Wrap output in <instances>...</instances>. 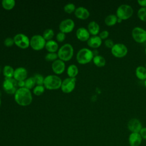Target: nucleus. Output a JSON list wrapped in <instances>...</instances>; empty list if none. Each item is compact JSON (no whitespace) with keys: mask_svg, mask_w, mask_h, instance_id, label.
<instances>
[{"mask_svg":"<svg viewBox=\"0 0 146 146\" xmlns=\"http://www.w3.org/2000/svg\"><path fill=\"white\" fill-rule=\"evenodd\" d=\"M92 60L94 63L98 67H102L106 65V59L102 55H94Z\"/></svg>","mask_w":146,"mask_h":146,"instance_id":"b1692460","label":"nucleus"},{"mask_svg":"<svg viewBox=\"0 0 146 146\" xmlns=\"http://www.w3.org/2000/svg\"><path fill=\"white\" fill-rule=\"evenodd\" d=\"M25 80H19V81H18V86L20 87V88L25 87Z\"/></svg>","mask_w":146,"mask_h":146,"instance_id":"a19ab883","label":"nucleus"},{"mask_svg":"<svg viewBox=\"0 0 146 146\" xmlns=\"http://www.w3.org/2000/svg\"><path fill=\"white\" fill-rule=\"evenodd\" d=\"M111 54L116 58H123L128 53V48L123 43H115L111 49Z\"/></svg>","mask_w":146,"mask_h":146,"instance_id":"423d86ee","label":"nucleus"},{"mask_svg":"<svg viewBox=\"0 0 146 146\" xmlns=\"http://www.w3.org/2000/svg\"><path fill=\"white\" fill-rule=\"evenodd\" d=\"M138 18L143 22H146V7H140L137 11Z\"/></svg>","mask_w":146,"mask_h":146,"instance_id":"c756f323","label":"nucleus"},{"mask_svg":"<svg viewBox=\"0 0 146 146\" xmlns=\"http://www.w3.org/2000/svg\"><path fill=\"white\" fill-rule=\"evenodd\" d=\"M144 86H145V89H146V79L144 80Z\"/></svg>","mask_w":146,"mask_h":146,"instance_id":"37998d69","label":"nucleus"},{"mask_svg":"<svg viewBox=\"0 0 146 146\" xmlns=\"http://www.w3.org/2000/svg\"><path fill=\"white\" fill-rule=\"evenodd\" d=\"M76 35L80 40L87 41L90 37V34L88 30L83 27L78 28L76 31Z\"/></svg>","mask_w":146,"mask_h":146,"instance_id":"f3484780","label":"nucleus"},{"mask_svg":"<svg viewBox=\"0 0 146 146\" xmlns=\"http://www.w3.org/2000/svg\"><path fill=\"white\" fill-rule=\"evenodd\" d=\"M45 47L50 52H55L58 48V44L54 40L51 39L46 42Z\"/></svg>","mask_w":146,"mask_h":146,"instance_id":"4be33fe9","label":"nucleus"},{"mask_svg":"<svg viewBox=\"0 0 146 146\" xmlns=\"http://www.w3.org/2000/svg\"><path fill=\"white\" fill-rule=\"evenodd\" d=\"M67 73L70 78H75L78 73V68L75 64H70L67 69Z\"/></svg>","mask_w":146,"mask_h":146,"instance_id":"393cba45","label":"nucleus"},{"mask_svg":"<svg viewBox=\"0 0 146 146\" xmlns=\"http://www.w3.org/2000/svg\"><path fill=\"white\" fill-rule=\"evenodd\" d=\"M132 36L137 43H144L146 41V30L141 27H135L132 30Z\"/></svg>","mask_w":146,"mask_h":146,"instance_id":"0eeeda50","label":"nucleus"},{"mask_svg":"<svg viewBox=\"0 0 146 146\" xmlns=\"http://www.w3.org/2000/svg\"><path fill=\"white\" fill-rule=\"evenodd\" d=\"M14 43V40L13 38H11L10 37H7L6 38H5V39L4 40V44L7 47H10L11 46L13 45V44Z\"/></svg>","mask_w":146,"mask_h":146,"instance_id":"f704fd0d","label":"nucleus"},{"mask_svg":"<svg viewBox=\"0 0 146 146\" xmlns=\"http://www.w3.org/2000/svg\"><path fill=\"white\" fill-rule=\"evenodd\" d=\"M75 78H67L64 79L61 84V90L63 92L69 93L71 92L75 87L76 83Z\"/></svg>","mask_w":146,"mask_h":146,"instance_id":"9b49d317","label":"nucleus"},{"mask_svg":"<svg viewBox=\"0 0 146 146\" xmlns=\"http://www.w3.org/2000/svg\"><path fill=\"white\" fill-rule=\"evenodd\" d=\"M123 21L121 19H119L117 18V23H121Z\"/></svg>","mask_w":146,"mask_h":146,"instance_id":"79ce46f5","label":"nucleus"},{"mask_svg":"<svg viewBox=\"0 0 146 146\" xmlns=\"http://www.w3.org/2000/svg\"><path fill=\"white\" fill-rule=\"evenodd\" d=\"M127 128L131 133H139L143 127L141 121L139 119L136 118H132L128 121L127 123Z\"/></svg>","mask_w":146,"mask_h":146,"instance_id":"ddd939ff","label":"nucleus"},{"mask_svg":"<svg viewBox=\"0 0 146 146\" xmlns=\"http://www.w3.org/2000/svg\"><path fill=\"white\" fill-rule=\"evenodd\" d=\"M14 99L21 106H27L31 103L33 99L31 92L26 87L19 88L14 94Z\"/></svg>","mask_w":146,"mask_h":146,"instance_id":"f257e3e1","label":"nucleus"},{"mask_svg":"<svg viewBox=\"0 0 146 146\" xmlns=\"http://www.w3.org/2000/svg\"><path fill=\"white\" fill-rule=\"evenodd\" d=\"M37 85H43L44 78L40 74H35L34 76Z\"/></svg>","mask_w":146,"mask_h":146,"instance_id":"72a5a7b5","label":"nucleus"},{"mask_svg":"<svg viewBox=\"0 0 146 146\" xmlns=\"http://www.w3.org/2000/svg\"><path fill=\"white\" fill-rule=\"evenodd\" d=\"M44 91V86L43 85H37L33 89V92L36 95H40Z\"/></svg>","mask_w":146,"mask_h":146,"instance_id":"2f4dec72","label":"nucleus"},{"mask_svg":"<svg viewBox=\"0 0 146 146\" xmlns=\"http://www.w3.org/2000/svg\"><path fill=\"white\" fill-rule=\"evenodd\" d=\"M58 57V54L56 52H48L46 54L45 59L48 61H54L57 59Z\"/></svg>","mask_w":146,"mask_h":146,"instance_id":"7c9ffc66","label":"nucleus"},{"mask_svg":"<svg viewBox=\"0 0 146 146\" xmlns=\"http://www.w3.org/2000/svg\"><path fill=\"white\" fill-rule=\"evenodd\" d=\"M142 139L146 140V127H143L139 132Z\"/></svg>","mask_w":146,"mask_h":146,"instance_id":"58836bf2","label":"nucleus"},{"mask_svg":"<svg viewBox=\"0 0 146 146\" xmlns=\"http://www.w3.org/2000/svg\"><path fill=\"white\" fill-rule=\"evenodd\" d=\"M75 23L71 19L67 18L62 21L59 24V29L61 32L68 33L71 32L74 28Z\"/></svg>","mask_w":146,"mask_h":146,"instance_id":"f8f14e48","label":"nucleus"},{"mask_svg":"<svg viewBox=\"0 0 146 146\" xmlns=\"http://www.w3.org/2000/svg\"><path fill=\"white\" fill-rule=\"evenodd\" d=\"M27 76V70L23 67H17L14 70V78L17 81L25 80Z\"/></svg>","mask_w":146,"mask_h":146,"instance_id":"4468645a","label":"nucleus"},{"mask_svg":"<svg viewBox=\"0 0 146 146\" xmlns=\"http://www.w3.org/2000/svg\"><path fill=\"white\" fill-rule=\"evenodd\" d=\"M133 13V9L131 6L128 4L120 5L116 9V15L122 21L130 18Z\"/></svg>","mask_w":146,"mask_h":146,"instance_id":"f03ea898","label":"nucleus"},{"mask_svg":"<svg viewBox=\"0 0 146 146\" xmlns=\"http://www.w3.org/2000/svg\"><path fill=\"white\" fill-rule=\"evenodd\" d=\"M104 44L105 46L107 47V48H112V47L113 46V45L115 44L113 40L112 39H110V38H108L107 39L105 40L104 41Z\"/></svg>","mask_w":146,"mask_h":146,"instance_id":"4c0bfd02","label":"nucleus"},{"mask_svg":"<svg viewBox=\"0 0 146 146\" xmlns=\"http://www.w3.org/2000/svg\"><path fill=\"white\" fill-rule=\"evenodd\" d=\"M109 32L108 30H103L100 33H99V37L102 39H108V37L109 36Z\"/></svg>","mask_w":146,"mask_h":146,"instance_id":"e433bc0d","label":"nucleus"},{"mask_svg":"<svg viewBox=\"0 0 146 146\" xmlns=\"http://www.w3.org/2000/svg\"><path fill=\"white\" fill-rule=\"evenodd\" d=\"M18 86V81L14 78H5L2 87L4 90L8 94H15L17 90V87Z\"/></svg>","mask_w":146,"mask_h":146,"instance_id":"1a4fd4ad","label":"nucleus"},{"mask_svg":"<svg viewBox=\"0 0 146 146\" xmlns=\"http://www.w3.org/2000/svg\"><path fill=\"white\" fill-rule=\"evenodd\" d=\"M145 55H146V47H145Z\"/></svg>","mask_w":146,"mask_h":146,"instance_id":"c03bdc74","label":"nucleus"},{"mask_svg":"<svg viewBox=\"0 0 146 146\" xmlns=\"http://www.w3.org/2000/svg\"><path fill=\"white\" fill-rule=\"evenodd\" d=\"M54 35V32L51 29H47L43 33V37L45 40H51Z\"/></svg>","mask_w":146,"mask_h":146,"instance_id":"c85d7f7f","label":"nucleus"},{"mask_svg":"<svg viewBox=\"0 0 146 146\" xmlns=\"http://www.w3.org/2000/svg\"><path fill=\"white\" fill-rule=\"evenodd\" d=\"M75 9H76L75 6L72 3H67L64 6V10L67 13H71L73 12L74 11H75Z\"/></svg>","mask_w":146,"mask_h":146,"instance_id":"473e14b6","label":"nucleus"},{"mask_svg":"<svg viewBox=\"0 0 146 146\" xmlns=\"http://www.w3.org/2000/svg\"><path fill=\"white\" fill-rule=\"evenodd\" d=\"M15 44L22 48H26L30 45V39L29 37L24 34L18 33L14 37Z\"/></svg>","mask_w":146,"mask_h":146,"instance_id":"9d476101","label":"nucleus"},{"mask_svg":"<svg viewBox=\"0 0 146 146\" xmlns=\"http://www.w3.org/2000/svg\"><path fill=\"white\" fill-rule=\"evenodd\" d=\"M14 70L9 65H6L3 68V74L6 78H11L14 75Z\"/></svg>","mask_w":146,"mask_h":146,"instance_id":"a878e982","label":"nucleus"},{"mask_svg":"<svg viewBox=\"0 0 146 146\" xmlns=\"http://www.w3.org/2000/svg\"><path fill=\"white\" fill-rule=\"evenodd\" d=\"M75 16L81 19H86L90 16V12L86 7L79 6L75 10Z\"/></svg>","mask_w":146,"mask_h":146,"instance_id":"a211bd4d","label":"nucleus"},{"mask_svg":"<svg viewBox=\"0 0 146 146\" xmlns=\"http://www.w3.org/2000/svg\"><path fill=\"white\" fill-rule=\"evenodd\" d=\"M46 42V40L42 35L36 34L31 38L30 45L34 50H40L45 46Z\"/></svg>","mask_w":146,"mask_h":146,"instance_id":"6e6552de","label":"nucleus"},{"mask_svg":"<svg viewBox=\"0 0 146 146\" xmlns=\"http://www.w3.org/2000/svg\"><path fill=\"white\" fill-rule=\"evenodd\" d=\"M52 69L56 74H62L65 70V63L61 59H56L52 62Z\"/></svg>","mask_w":146,"mask_h":146,"instance_id":"2eb2a0df","label":"nucleus"},{"mask_svg":"<svg viewBox=\"0 0 146 146\" xmlns=\"http://www.w3.org/2000/svg\"><path fill=\"white\" fill-rule=\"evenodd\" d=\"M56 38L58 42H63L66 38V34H65V33L60 31L58 33H57Z\"/></svg>","mask_w":146,"mask_h":146,"instance_id":"c9c22d12","label":"nucleus"},{"mask_svg":"<svg viewBox=\"0 0 146 146\" xmlns=\"http://www.w3.org/2000/svg\"><path fill=\"white\" fill-rule=\"evenodd\" d=\"M117 17L115 14H110L104 18V23L108 26H112L117 23Z\"/></svg>","mask_w":146,"mask_h":146,"instance_id":"5701e85b","label":"nucleus"},{"mask_svg":"<svg viewBox=\"0 0 146 146\" xmlns=\"http://www.w3.org/2000/svg\"><path fill=\"white\" fill-rule=\"evenodd\" d=\"M145 68H146V62H145Z\"/></svg>","mask_w":146,"mask_h":146,"instance_id":"a18cd8bd","label":"nucleus"},{"mask_svg":"<svg viewBox=\"0 0 146 146\" xmlns=\"http://www.w3.org/2000/svg\"><path fill=\"white\" fill-rule=\"evenodd\" d=\"M137 3L141 7H146V0H137Z\"/></svg>","mask_w":146,"mask_h":146,"instance_id":"ea45409f","label":"nucleus"},{"mask_svg":"<svg viewBox=\"0 0 146 146\" xmlns=\"http://www.w3.org/2000/svg\"><path fill=\"white\" fill-rule=\"evenodd\" d=\"M62 79L57 75H48L44 79V86L49 90L58 89L61 87Z\"/></svg>","mask_w":146,"mask_h":146,"instance_id":"20e7f679","label":"nucleus"},{"mask_svg":"<svg viewBox=\"0 0 146 146\" xmlns=\"http://www.w3.org/2000/svg\"><path fill=\"white\" fill-rule=\"evenodd\" d=\"M1 99H0V105H1Z\"/></svg>","mask_w":146,"mask_h":146,"instance_id":"49530a36","label":"nucleus"},{"mask_svg":"<svg viewBox=\"0 0 146 146\" xmlns=\"http://www.w3.org/2000/svg\"><path fill=\"white\" fill-rule=\"evenodd\" d=\"M142 137L139 133L132 132L129 136L128 141L130 146H140L141 141Z\"/></svg>","mask_w":146,"mask_h":146,"instance_id":"dca6fc26","label":"nucleus"},{"mask_svg":"<svg viewBox=\"0 0 146 146\" xmlns=\"http://www.w3.org/2000/svg\"><path fill=\"white\" fill-rule=\"evenodd\" d=\"M87 44L92 48H98L102 43V39L99 35H92L88 39Z\"/></svg>","mask_w":146,"mask_h":146,"instance_id":"6ab92c4d","label":"nucleus"},{"mask_svg":"<svg viewBox=\"0 0 146 146\" xmlns=\"http://www.w3.org/2000/svg\"><path fill=\"white\" fill-rule=\"evenodd\" d=\"M94 56L93 51L88 48L80 49L76 54V60L80 64H86L91 62Z\"/></svg>","mask_w":146,"mask_h":146,"instance_id":"7ed1b4c3","label":"nucleus"},{"mask_svg":"<svg viewBox=\"0 0 146 146\" xmlns=\"http://www.w3.org/2000/svg\"><path fill=\"white\" fill-rule=\"evenodd\" d=\"M25 87L29 90L32 88L34 86V85L36 84V82L34 76H30L26 79L25 80Z\"/></svg>","mask_w":146,"mask_h":146,"instance_id":"cd10ccee","label":"nucleus"},{"mask_svg":"<svg viewBox=\"0 0 146 146\" xmlns=\"http://www.w3.org/2000/svg\"><path fill=\"white\" fill-rule=\"evenodd\" d=\"M135 75L137 79L141 80L146 79V68L143 66H139L135 69Z\"/></svg>","mask_w":146,"mask_h":146,"instance_id":"412c9836","label":"nucleus"},{"mask_svg":"<svg viewBox=\"0 0 146 146\" xmlns=\"http://www.w3.org/2000/svg\"><path fill=\"white\" fill-rule=\"evenodd\" d=\"M15 1L14 0H2V5L6 10H11L15 6Z\"/></svg>","mask_w":146,"mask_h":146,"instance_id":"bb28decb","label":"nucleus"},{"mask_svg":"<svg viewBox=\"0 0 146 146\" xmlns=\"http://www.w3.org/2000/svg\"><path fill=\"white\" fill-rule=\"evenodd\" d=\"M88 31L92 35H97L100 31V26L99 24L94 21H91L88 25Z\"/></svg>","mask_w":146,"mask_h":146,"instance_id":"aec40b11","label":"nucleus"},{"mask_svg":"<svg viewBox=\"0 0 146 146\" xmlns=\"http://www.w3.org/2000/svg\"><path fill=\"white\" fill-rule=\"evenodd\" d=\"M57 54L60 59L63 61H68L73 56V47L70 43H65L59 48Z\"/></svg>","mask_w":146,"mask_h":146,"instance_id":"39448f33","label":"nucleus"}]
</instances>
